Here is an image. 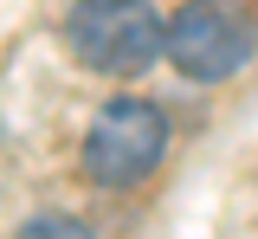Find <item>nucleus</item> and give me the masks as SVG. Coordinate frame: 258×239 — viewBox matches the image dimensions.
I'll return each instance as SVG.
<instances>
[{
  "mask_svg": "<svg viewBox=\"0 0 258 239\" xmlns=\"http://www.w3.org/2000/svg\"><path fill=\"white\" fill-rule=\"evenodd\" d=\"M64 33L71 52L103 78H136L161 58V13L149 0H84Z\"/></svg>",
  "mask_w": 258,
  "mask_h": 239,
  "instance_id": "f257e3e1",
  "label": "nucleus"
},
{
  "mask_svg": "<svg viewBox=\"0 0 258 239\" xmlns=\"http://www.w3.org/2000/svg\"><path fill=\"white\" fill-rule=\"evenodd\" d=\"M252 45H258V26H252V13L239 0H187L161 26V52L187 71V78H200V84L232 78V71L252 58Z\"/></svg>",
  "mask_w": 258,
  "mask_h": 239,
  "instance_id": "f03ea898",
  "label": "nucleus"
},
{
  "mask_svg": "<svg viewBox=\"0 0 258 239\" xmlns=\"http://www.w3.org/2000/svg\"><path fill=\"white\" fill-rule=\"evenodd\" d=\"M161 149H168V123H161V110H155V103H142V97H116V103L91 123L84 168H91V181H103V188H136V181L155 174Z\"/></svg>",
  "mask_w": 258,
  "mask_h": 239,
  "instance_id": "7ed1b4c3",
  "label": "nucleus"
},
{
  "mask_svg": "<svg viewBox=\"0 0 258 239\" xmlns=\"http://www.w3.org/2000/svg\"><path fill=\"white\" fill-rule=\"evenodd\" d=\"M20 239H97V233L84 220H71V213H39V220H26Z\"/></svg>",
  "mask_w": 258,
  "mask_h": 239,
  "instance_id": "20e7f679",
  "label": "nucleus"
}]
</instances>
